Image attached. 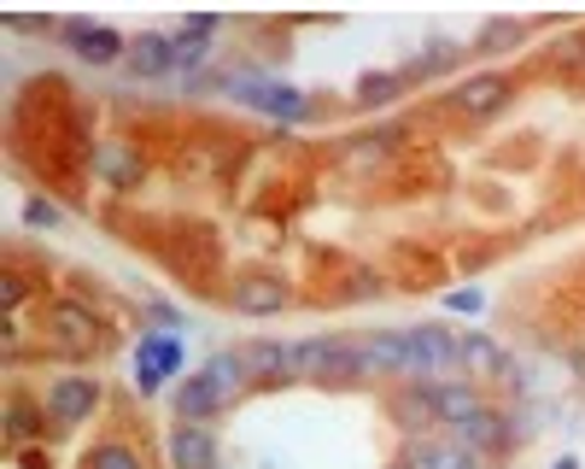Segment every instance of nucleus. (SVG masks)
Returning <instances> with one entry per match:
<instances>
[{
  "label": "nucleus",
  "instance_id": "nucleus-1",
  "mask_svg": "<svg viewBox=\"0 0 585 469\" xmlns=\"http://www.w3.org/2000/svg\"><path fill=\"white\" fill-rule=\"evenodd\" d=\"M292 376L299 381H364L375 376L364 341H346V334H322V341H299L292 346Z\"/></svg>",
  "mask_w": 585,
  "mask_h": 469
},
{
  "label": "nucleus",
  "instance_id": "nucleus-2",
  "mask_svg": "<svg viewBox=\"0 0 585 469\" xmlns=\"http://www.w3.org/2000/svg\"><path fill=\"white\" fill-rule=\"evenodd\" d=\"M375 364V376H434L422 329H381V334H357Z\"/></svg>",
  "mask_w": 585,
  "mask_h": 469
},
{
  "label": "nucleus",
  "instance_id": "nucleus-3",
  "mask_svg": "<svg viewBox=\"0 0 585 469\" xmlns=\"http://www.w3.org/2000/svg\"><path fill=\"white\" fill-rule=\"evenodd\" d=\"M100 405V381L94 376H59L54 388H47V423L54 428H82Z\"/></svg>",
  "mask_w": 585,
  "mask_h": 469
},
{
  "label": "nucleus",
  "instance_id": "nucleus-4",
  "mask_svg": "<svg viewBox=\"0 0 585 469\" xmlns=\"http://www.w3.org/2000/svg\"><path fill=\"white\" fill-rule=\"evenodd\" d=\"M229 306L240 317H282L292 306V288H287L282 276H269V271H246V276H234Z\"/></svg>",
  "mask_w": 585,
  "mask_h": 469
},
{
  "label": "nucleus",
  "instance_id": "nucleus-5",
  "mask_svg": "<svg viewBox=\"0 0 585 469\" xmlns=\"http://www.w3.org/2000/svg\"><path fill=\"white\" fill-rule=\"evenodd\" d=\"M47 334H54L65 352H89V346H100L106 323H100L82 299H54V306H47Z\"/></svg>",
  "mask_w": 585,
  "mask_h": 469
},
{
  "label": "nucleus",
  "instance_id": "nucleus-6",
  "mask_svg": "<svg viewBox=\"0 0 585 469\" xmlns=\"http://www.w3.org/2000/svg\"><path fill=\"white\" fill-rule=\"evenodd\" d=\"M65 42H71V54L82 65H117V59H129V42L117 36L112 24H94V19H65Z\"/></svg>",
  "mask_w": 585,
  "mask_h": 469
},
{
  "label": "nucleus",
  "instance_id": "nucleus-7",
  "mask_svg": "<svg viewBox=\"0 0 585 469\" xmlns=\"http://www.w3.org/2000/svg\"><path fill=\"white\" fill-rule=\"evenodd\" d=\"M515 100V82L504 71H474V77H462L457 82V94H451V106L462 117H492V112H504Z\"/></svg>",
  "mask_w": 585,
  "mask_h": 469
},
{
  "label": "nucleus",
  "instance_id": "nucleus-8",
  "mask_svg": "<svg viewBox=\"0 0 585 469\" xmlns=\"http://www.w3.org/2000/svg\"><path fill=\"white\" fill-rule=\"evenodd\" d=\"M176 370H182V341L176 334H147V341L135 346V381H141V393H159Z\"/></svg>",
  "mask_w": 585,
  "mask_h": 469
},
{
  "label": "nucleus",
  "instance_id": "nucleus-9",
  "mask_svg": "<svg viewBox=\"0 0 585 469\" xmlns=\"http://www.w3.org/2000/svg\"><path fill=\"white\" fill-rule=\"evenodd\" d=\"M229 89L246 100V106L269 112V117H287V124H305V117H311V100L299 89H287V82H229Z\"/></svg>",
  "mask_w": 585,
  "mask_h": 469
},
{
  "label": "nucleus",
  "instance_id": "nucleus-10",
  "mask_svg": "<svg viewBox=\"0 0 585 469\" xmlns=\"http://www.w3.org/2000/svg\"><path fill=\"white\" fill-rule=\"evenodd\" d=\"M129 77H141V82H152V77H170L176 71V36H164V30H141V36H129Z\"/></svg>",
  "mask_w": 585,
  "mask_h": 469
},
{
  "label": "nucleus",
  "instance_id": "nucleus-11",
  "mask_svg": "<svg viewBox=\"0 0 585 469\" xmlns=\"http://www.w3.org/2000/svg\"><path fill=\"white\" fill-rule=\"evenodd\" d=\"M427 393H434V411H439V423H445V428H457V423H469L474 411H486V399H480V388H474L469 376L427 381Z\"/></svg>",
  "mask_w": 585,
  "mask_h": 469
},
{
  "label": "nucleus",
  "instance_id": "nucleus-12",
  "mask_svg": "<svg viewBox=\"0 0 585 469\" xmlns=\"http://www.w3.org/2000/svg\"><path fill=\"white\" fill-rule=\"evenodd\" d=\"M451 434L457 446H469V451H480V458H486V451H504V441H509V416L504 411H474L469 423H457V428H445Z\"/></svg>",
  "mask_w": 585,
  "mask_h": 469
},
{
  "label": "nucleus",
  "instance_id": "nucleus-13",
  "mask_svg": "<svg viewBox=\"0 0 585 469\" xmlns=\"http://www.w3.org/2000/svg\"><path fill=\"white\" fill-rule=\"evenodd\" d=\"M462 376L469 381H504L509 376V352L492 334H462Z\"/></svg>",
  "mask_w": 585,
  "mask_h": 469
},
{
  "label": "nucleus",
  "instance_id": "nucleus-14",
  "mask_svg": "<svg viewBox=\"0 0 585 469\" xmlns=\"http://www.w3.org/2000/svg\"><path fill=\"white\" fill-rule=\"evenodd\" d=\"M170 464L176 469H217V441L205 423H182L170 428Z\"/></svg>",
  "mask_w": 585,
  "mask_h": 469
},
{
  "label": "nucleus",
  "instance_id": "nucleus-15",
  "mask_svg": "<svg viewBox=\"0 0 585 469\" xmlns=\"http://www.w3.org/2000/svg\"><path fill=\"white\" fill-rule=\"evenodd\" d=\"M392 423H399L404 434H427V428H445L439 423V411H434V393H427V381H416V388H404V393H392Z\"/></svg>",
  "mask_w": 585,
  "mask_h": 469
},
{
  "label": "nucleus",
  "instance_id": "nucleus-16",
  "mask_svg": "<svg viewBox=\"0 0 585 469\" xmlns=\"http://www.w3.org/2000/svg\"><path fill=\"white\" fill-rule=\"evenodd\" d=\"M94 171L106 176L112 188H135L147 164H141V153H135L129 141H100V147H94Z\"/></svg>",
  "mask_w": 585,
  "mask_h": 469
},
{
  "label": "nucleus",
  "instance_id": "nucleus-17",
  "mask_svg": "<svg viewBox=\"0 0 585 469\" xmlns=\"http://www.w3.org/2000/svg\"><path fill=\"white\" fill-rule=\"evenodd\" d=\"M404 458L416 464V469H480V464H486V458H480V451L457 446L451 434H445V441H416V446L404 451Z\"/></svg>",
  "mask_w": 585,
  "mask_h": 469
},
{
  "label": "nucleus",
  "instance_id": "nucleus-18",
  "mask_svg": "<svg viewBox=\"0 0 585 469\" xmlns=\"http://www.w3.org/2000/svg\"><path fill=\"white\" fill-rule=\"evenodd\" d=\"M199 370L211 376V388H217L222 405H234V399L252 388V370H246V358H240V352H211V358H205Z\"/></svg>",
  "mask_w": 585,
  "mask_h": 469
},
{
  "label": "nucleus",
  "instance_id": "nucleus-19",
  "mask_svg": "<svg viewBox=\"0 0 585 469\" xmlns=\"http://www.w3.org/2000/svg\"><path fill=\"white\" fill-rule=\"evenodd\" d=\"M217 411H222V399H217V388H211V376H205V370L176 381V416H182V423H205V416H217Z\"/></svg>",
  "mask_w": 585,
  "mask_h": 469
},
{
  "label": "nucleus",
  "instance_id": "nucleus-20",
  "mask_svg": "<svg viewBox=\"0 0 585 469\" xmlns=\"http://www.w3.org/2000/svg\"><path fill=\"white\" fill-rule=\"evenodd\" d=\"M240 358H246L252 381H282V376H292V346H282V341H252V346H240Z\"/></svg>",
  "mask_w": 585,
  "mask_h": 469
},
{
  "label": "nucleus",
  "instance_id": "nucleus-21",
  "mask_svg": "<svg viewBox=\"0 0 585 469\" xmlns=\"http://www.w3.org/2000/svg\"><path fill=\"white\" fill-rule=\"evenodd\" d=\"M404 89H410L404 71H369V77H357V106H392Z\"/></svg>",
  "mask_w": 585,
  "mask_h": 469
},
{
  "label": "nucleus",
  "instance_id": "nucleus-22",
  "mask_svg": "<svg viewBox=\"0 0 585 469\" xmlns=\"http://www.w3.org/2000/svg\"><path fill=\"white\" fill-rule=\"evenodd\" d=\"M527 30H532L527 19H486V24H480V36H474V54H504V47H515Z\"/></svg>",
  "mask_w": 585,
  "mask_h": 469
},
{
  "label": "nucleus",
  "instance_id": "nucleus-23",
  "mask_svg": "<svg viewBox=\"0 0 585 469\" xmlns=\"http://www.w3.org/2000/svg\"><path fill=\"white\" fill-rule=\"evenodd\" d=\"M82 469H147V464H141V451L124 446V441H100V446L82 451Z\"/></svg>",
  "mask_w": 585,
  "mask_h": 469
},
{
  "label": "nucleus",
  "instance_id": "nucleus-24",
  "mask_svg": "<svg viewBox=\"0 0 585 469\" xmlns=\"http://www.w3.org/2000/svg\"><path fill=\"white\" fill-rule=\"evenodd\" d=\"M36 428H42V411L30 405V399H12L7 405V441H30Z\"/></svg>",
  "mask_w": 585,
  "mask_h": 469
},
{
  "label": "nucleus",
  "instance_id": "nucleus-25",
  "mask_svg": "<svg viewBox=\"0 0 585 469\" xmlns=\"http://www.w3.org/2000/svg\"><path fill=\"white\" fill-rule=\"evenodd\" d=\"M381 147H387V136H364V141H352L346 153V171H375V164H381Z\"/></svg>",
  "mask_w": 585,
  "mask_h": 469
},
{
  "label": "nucleus",
  "instance_id": "nucleus-26",
  "mask_svg": "<svg viewBox=\"0 0 585 469\" xmlns=\"http://www.w3.org/2000/svg\"><path fill=\"white\" fill-rule=\"evenodd\" d=\"M205 54H211V42H205V36H176V71L205 65Z\"/></svg>",
  "mask_w": 585,
  "mask_h": 469
},
{
  "label": "nucleus",
  "instance_id": "nucleus-27",
  "mask_svg": "<svg viewBox=\"0 0 585 469\" xmlns=\"http://www.w3.org/2000/svg\"><path fill=\"white\" fill-rule=\"evenodd\" d=\"M217 30H222V24L211 19V12H194V19H182V24H176V36H205V42H211Z\"/></svg>",
  "mask_w": 585,
  "mask_h": 469
},
{
  "label": "nucleus",
  "instance_id": "nucleus-28",
  "mask_svg": "<svg viewBox=\"0 0 585 469\" xmlns=\"http://www.w3.org/2000/svg\"><path fill=\"white\" fill-rule=\"evenodd\" d=\"M24 217H30L36 229H54V224H59V206H54V199H30Z\"/></svg>",
  "mask_w": 585,
  "mask_h": 469
},
{
  "label": "nucleus",
  "instance_id": "nucleus-29",
  "mask_svg": "<svg viewBox=\"0 0 585 469\" xmlns=\"http://www.w3.org/2000/svg\"><path fill=\"white\" fill-rule=\"evenodd\" d=\"M445 306H451V311H480V306H486V294L462 288V294H445Z\"/></svg>",
  "mask_w": 585,
  "mask_h": 469
},
{
  "label": "nucleus",
  "instance_id": "nucleus-30",
  "mask_svg": "<svg viewBox=\"0 0 585 469\" xmlns=\"http://www.w3.org/2000/svg\"><path fill=\"white\" fill-rule=\"evenodd\" d=\"M550 469H580V458H557V464H550Z\"/></svg>",
  "mask_w": 585,
  "mask_h": 469
},
{
  "label": "nucleus",
  "instance_id": "nucleus-31",
  "mask_svg": "<svg viewBox=\"0 0 585 469\" xmlns=\"http://www.w3.org/2000/svg\"><path fill=\"white\" fill-rule=\"evenodd\" d=\"M392 469H416V464H410V458H404V464H392Z\"/></svg>",
  "mask_w": 585,
  "mask_h": 469
},
{
  "label": "nucleus",
  "instance_id": "nucleus-32",
  "mask_svg": "<svg viewBox=\"0 0 585 469\" xmlns=\"http://www.w3.org/2000/svg\"><path fill=\"white\" fill-rule=\"evenodd\" d=\"M580 71H585V65H580Z\"/></svg>",
  "mask_w": 585,
  "mask_h": 469
}]
</instances>
